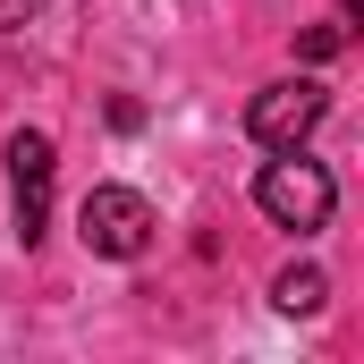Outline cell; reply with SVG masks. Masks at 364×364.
<instances>
[{"label": "cell", "mask_w": 364, "mask_h": 364, "mask_svg": "<svg viewBox=\"0 0 364 364\" xmlns=\"http://www.w3.org/2000/svg\"><path fill=\"white\" fill-rule=\"evenodd\" d=\"M255 203L272 212L279 229H331L339 186H331V170H322V161H305V144H296V153H279V161H263V170H255Z\"/></svg>", "instance_id": "cell-1"}, {"label": "cell", "mask_w": 364, "mask_h": 364, "mask_svg": "<svg viewBox=\"0 0 364 364\" xmlns=\"http://www.w3.org/2000/svg\"><path fill=\"white\" fill-rule=\"evenodd\" d=\"M153 203L136 195V186H93L85 203H77V237H85V255L102 263H136L144 246H153Z\"/></svg>", "instance_id": "cell-2"}, {"label": "cell", "mask_w": 364, "mask_h": 364, "mask_svg": "<svg viewBox=\"0 0 364 364\" xmlns=\"http://www.w3.org/2000/svg\"><path fill=\"white\" fill-rule=\"evenodd\" d=\"M322 110H331V93L314 85V77H288V85H263L246 102V136H255L263 153H296V144L322 127Z\"/></svg>", "instance_id": "cell-3"}, {"label": "cell", "mask_w": 364, "mask_h": 364, "mask_svg": "<svg viewBox=\"0 0 364 364\" xmlns=\"http://www.w3.org/2000/svg\"><path fill=\"white\" fill-rule=\"evenodd\" d=\"M51 170H60L51 136H43V127H17V136H9V203H17V246H43V229H51Z\"/></svg>", "instance_id": "cell-4"}, {"label": "cell", "mask_w": 364, "mask_h": 364, "mask_svg": "<svg viewBox=\"0 0 364 364\" xmlns=\"http://www.w3.org/2000/svg\"><path fill=\"white\" fill-rule=\"evenodd\" d=\"M272 305L279 314H322V305H331V279L314 272V263H288V272L272 279Z\"/></svg>", "instance_id": "cell-5"}, {"label": "cell", "mask_w": 364, "mask_h": 364, "mask_svg": "<svg viewBox=\"0 0 364 364\" xmlns=\"http://www.w3.org/2000/svg\"><path fill=\"white\" fill-rule=\"evenodd\" d=\"M296 51H305V60H339V51H348V17H331V26H314V34H305Z\"/></svg>", "instance_id": "cell-6"}, {"label": "cell", "mask_w": 364, "mask_h": 364, "mask_svg": "<svg viewBox=\"0 0 364 364\" xmlns=\"http://www.w3.org/2000/svg\"><path fill=\"white\" fill-rule=\"evenodd\" d=\"M26 9H43V0H0V17H26Z\"/></svg>", "instance_id": "cell-7"}]
</instances>
